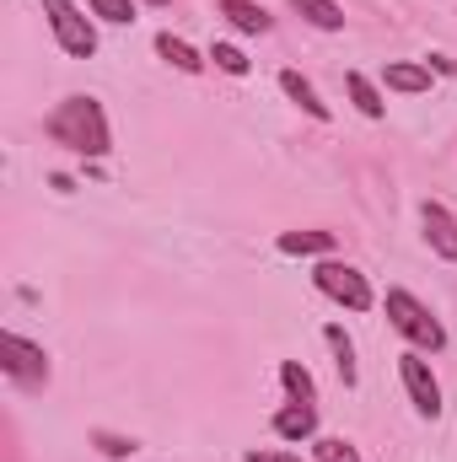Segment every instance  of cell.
<instances>
[{"label":"cell","mask_w":457,"mask_h":462,"mask_svg":"<svg viewBox=\"0 0 457 462\" xmlns=\"http://www.w3.org/2000/svg\"><path fill=\"white\" fill-rule=\"evenodd\" d=\"M312 452H318V462H360V452H355L350 441H340V436H323V441H312Z\"/></svg>","instance_id":"ac0fdd59"},{"label":"cell","mask_w":457,"mask_h":462,"mask_svg":"<svg viewBox=\"0 0 457 462\" xmlns=\"http://www.w3.org/2000/svg\"><path fill=\"white\" fill-rule=\"evenodd\" d=\"M398 376H404V387H409L415 409H420L425 420H436V414H442V387H436V376H431V365H425V355H420V349L398 355Z\"/></svg>","instance_id":"8992f818"},{"label":"cell","mask_w":457,"mask_h":462,"mask_svg":"<svg viewBox=\"0 0 457 462\" xmlns=\"http://www.w3.org/2000/svg\"><path fill=\"white\" fill-rule=\"evenodd\" d=\"M312 285H318L329 301L350 307V312H371V285H366V274L350 269V263H340V258H323V263L312 269Z\"/></svg>","instance_id":"3957f363"},{"label":"cell","mask_w":457,"mask_h":462,"mask_svg":"<svg viewBox=\"0 0 457 462\" xmlns=\"http://www.w3.org/2000/svg\"><path fill=\"white\" fill-rule=\"evenodd\" d=\"M280 92H285V97H291V103H296V108H302L307 118L329 124V103L318 97V87H312V81H307L302 70H280Z\"/></svg>","instance_id":"ba28073f"},{"label":"cell","mask_w":457,"mask_h":462,"mask_svg":"<svg viewBox=\"0 0 457 462\" xmlns=\"http://www.w3.org/2000/svg\"><path fill=\"white\" fill-rule=\"evenodd\" d=\"M92 11H98L103 22H114V27L135 22V5H129V0H92Z\"/></svg>","instance_id":"44dd1931"},{"label":"cell","mask_w":457,"mask_h":462,"mask_svg":"<svg viewBox=\"0 0 457 462\" xmlns=\"http://www.w3.org/2000/svg\"><path fill=\"white\" fill-rule=\"evenodd\" d=\"M291 11H296L302 22L323 27V32H340V27H344V11L334 5V0H291Z\"/></svg>","instance_id":"4fadbf2b"},{"label":"cell","mask_w":457,"mask_h":462,"mask_svg":"<svg viewBox=\"0 0 457 462\" xmlns=\"http://www.w3.org/2000/svg\"><path fill=\"white\" fill-rule=\"evenodd\" d=\"M425 236L442 258H457V221L447 205H425Z\"/></svg>","instance_id":"9c48e42d"},{"label":"cell","mask_w":457,"mask_h":462,"mask_svg":"<svg viewBox=\"0 0 457 462\" xmlns=\"http://www.w3.org/2000/svg\"><path fill=\"white\" fill-rule=\"evenodd\" d=\"M344 87H350L355 108H360L366 118H382V114H387V108H382V92H377V87H371V81H366L360 70H350V76H344Z\"/></svg>","instance_id":"2e32d148"},{"label":"cell","mask_w":457,"mask_h":462,"mask_svg":"<svg viewBox=\"0 0 457 462\" xmlns=\"http://www.w3.org/2000/svg\"><path fill=\"white\" fill-rule=\"evenodd\" d=\"M221 16H227L237 32H269L275 27V16L264 5H253V0H221Z\"/></svg>","instance_id":"8fae6325"},{"label":"cell","mask_w":457,"mask_h":462,"mask_svg":"<svg viewBox=\"0 0 457 462\" xmlns=\"http://www.w3.org/2000/svg\"><path fill=\"white\" fill-rule=\"evenodd\" d=\"M43 129H49V140L54 145H65V151H76V156H108L114 151V134H108V114H103V103L98 97H65L54 114L43 118Z\"/></svg>","instance_id":"6da1fadb"},{"label":"cell","mask_w":457,"mask_h":462,"mask_svg":"<svg viewBox=\"0 0 457 462\" xmlns=\"http://www.w3.org/2000/svg\"><path fill=\"white\" fill-rule=\"evenodd\" d=\"M210 60H216L227 76H247V54H242V49H231V43H216V49H210Z\"/></svg>","instance_id":"ffe728a7"},{"label":"cell","mask_w":457,"mask_h":462,"mask_svg":"<svg viewBox=\"0 0 457 462\" xmlns=\"http://www.w3.org/2000/svg\"><path fill=\"white\" fill-rule=\"evenodd\" d=\"M323 339L334 345V365H340V382H344V387H355V345H350V334H344L340 323H329V328H323Z\"/></svg>","instance_id":"9a60e30c"},{"label":"cell","mask_w":457,"mask_h":462,"mask_svg":"<svg viewBox=\"0 0 457 462\" xmlns=\"http://www.w3.org/2000/svg\"><path fill=\"white\" fill-rule=\"evenodd\" d=\"M151 5H167V0H151Z\"/></svg>","instance_id":"cb8c5ba5"},{"label":"cell","mask_w":457,"mask_h":462,"mask_svg":"<svg viewBox=\"0 0 457 462\" xmlns=\"http://www.w3.org/2000/svg\"><path fill=\"white\" fill-rule=\"evenodd\" d=\"M280 253H334V231H280Z\"/></svg>","instance_id":"5bb4252c"},{"label":"cell","mask_w":457,"mask_h":462,"mask_svg":"<svg viewBox=\"0 0 457 462\" xmlns=\"http://www.w3.org/2000/svg\"><path fill=\"white\" fill-rule=\"evenodd\" d=\"M431 76H436V70H431V65H415V60H398V65L382 70V81H387L393 92H409V97H415V92H431Z\"/></svg>","instance_id":"30bf717a"},{"label":"cell","mask_w":457,"mask_h":462,"mask_svg":"<svg viewBox=\"0 0 457 462\" xmlns=\"http://www.w3.org/2000/svg\"><path fill=\"white\" fill-rule=\"evenodd\" d=\"M242 462H302V457H296V452H258V447H253Z\"/></svg>","instance_id":"7402d4cb"},{"label":"cell","mask_w":457,"mask_h":462,"mask_svg":"<svg viewBox=\"0 0 457 462\" xmlns=\"http://www.w3.org/2000/svg\"><path fill=\"white\" fill-rule=\"evenodd\" d=\"M275 436L280 441H312L318 436V403H285L280 414H275Z\"/></svg>","instance_id":"52a82bcc"},{"label":"cell","mask_w":457,"mask_h":462,"mask_svg":"<svg viewBox=\"0 0 457 462\" xmlns=\"http://www.w3.org/2000/svg\"><path fill=\"white\" fill-rule=\"evenodd\" d=\"M92 441H98V452H103V457H135V441H129V436H114V430H92Z\"/></svg>","instance_id":"d6986e66"},{"label":"cell","mask_w":457,"mask_h":462,"mask_svg":"<svg viewBox=\"0 0 457 462\" xmlns=\"http://www.w3.org/2000/svg\"><path fill=\"white\" fill-rule=\"evenodd\" d=\"M280 382H285V393H291L296 403H318V387H312L307 365H296V360H280Z\"/></svg>","instance_id":"e0dca14e"},{"label":"cell","mask_w":457,"mask_h":462,"mask_svg":"<svg viewBox=\"0 0 457 462\" xmlns=\"http://www.w3.org/2000/svg\"><path fill=\"white\" fill-rule=\"evenodd\" d=\"M0 365H5V376L22 393H38L49 382V355H43V345H27L22 334H0Z\"/></svg>","instance_id":"277c9868"},{"label":"cell","mask_w":457,"mask_h":462,"mask_svg":"<svg viewBox=\"0 0 457 462\" xmlns=\"http://www.w3.org/2000/svg\"><path fill=\"white\" fill-rule=\"evenodd\" d=\"M387 318H393V328H398L415 349H431V355H436V349L447 345V328H442V323L431 318V307H425V301H415L404 285H393V291H387Z\"/></svg>","instance_id":"7a4b0ae2"},{"label":"cell","mask_w":457,"mask_h":462,"mask_svg":"<svg viewBox=\"0 0 457 462\" xmlns=\"http://www.w3.org/2000/svg\"><path fill=\"white\" fill-rule=\"evenodd\" d=\"M156 54H162L173 70H183V76H200V70H205V60H200L183 38H173V32H156Z\"/></svg>","instance_id":"7c38bea8"},{"label":"cell","mask_w":457,"mask_h":462,"mask_svg":"<svg viewBox=\"0 0 457 462\" xmlns=\"http://www.w3.org/2000/svg\"><path fill=\"white\" fill-rule=\"evenodd\" d=\"M43 16H49L60 49H65L70 60H92V54H98V32H92V22H87L70 0H43Z\"/></svg>","instance_id":"5b68a950"},{"label":"cell","mask_w":457,"mask_h":462,"mask_svg":"<svg viewBox=\"0 0 457 462\" xmlns=\"http://www.w3.org/2000/svg\"><path fill=\"white\" fill-rule=\"evenodd\" d=\"M431 70H447V76H457V60H447V54H431Z\"/></svg>","instance_id":"603a6c76"}]
</instances>
